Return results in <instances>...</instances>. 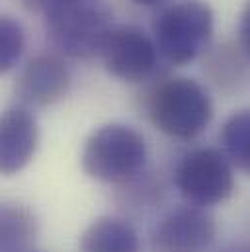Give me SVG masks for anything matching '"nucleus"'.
Instances as JSON below:
<instances>
[{"instance_id":"obj_1","label":"nucleus","mask_w":250,"mask_h":252,"mask_svg":"<svg viewBox=\"0 0 250 252\" xmlns=\"http://www.w3.org/2000/svg\"><path fill=\"white\" fill-rule=\"evenodd\" d=\"M114 12L104 0H61L45 12L49 41L70 59H92L114 30Z\"/></svg>"},{"instance_id":"obj_2","label":"nucleus","mask_w":250,"mask_h":252,"mask_svg":"<svg viewBox=\"0 0 250 252\" xmlns=\"http://www.w3.org/2000/svg\"><path fill=\"white\" fill-rule=\"evenodd\" d=\"M147 114L151 124L164 135L189 141L207 129L213 118V102L197 80L176 76L151 92Z\"/></svg>"},{"instance_id":"obj_3","label":"nucleus","mask_w":250,"mask_h":252,"mask_svg":"<svg viewBox=\"0 0 250 252\" xmlns=\"http://www.w3.org/2000/svg\"><path fill=\"white\" fill-rule=\"evenodd\" d=\"M147 162L145 137L124 124H108L94 129L80 153L82 170L106 184H125L135 178Z\"/></svg>"},{"instance_id":"obj_4","label":"nucleus","mask_w":250,"mask_h":252,"mask_svg":"<svg viewBox=\"0 0 250 252\" xmlns=\"http://www.w3.org/2000/svg\"><path fill=\"white\" fill-rule=\"evenodd\" d=\"M155 45L170 64L197 59L213 37V10L201 0H180L160 10L153 22Z\"/></svg>"},{"instance_id":"obj_5","label":"nucleus","mask_w":250,"mask_h":252,"mask_svg":"<svg viewBox=\"0 0 250 252\" xmlns=\"http://www.w3.org/2000/svg\"><path fill=\"white\" fill-rule=\"evenodd\" d=\"M174 184L189 205L211 207L223 203L235 191L233 164L217 149H193L176 164Z\"/></svg>"},{"instance_id":"obj_6","label":"nucleus","mask_w":250,"mask_h":252,"mask_svg":"<svg viewBox=\"0 0 250 252\" xmlns=\"http://www.w3.org/2000/svg\"><path fill=\"white\" fill-rule=\"evenodd\" d=\"M217 237L215 217L197 205H178L151 233V252H207Z\"/></svg>"},{"instance_id":"obj_7","label":"nucleus","mask_w":250,"mask_h":252,"mask_svg":"<svg viewBox=\"0 0 250 252\" xmlns=\"http://www.w3.org/2000/svg\"><path fill=\"white\" fill-rule=\"evenodd\" d=\"M158 49L137 26H114L104 47L102 61L106 70L124 82L147 80L156 68Z\"/></svg>"},{"instance_id":"obj_8","label":"nucleus","mask_w":250,"mask_h":252,"mask_svg":"<svg viewBox=\"0 0 250 252\" xmlns=\"http://www.w3.org/2000/svg\"><path fill=\"white\" fill-rule=\"evenodd\" d=\"M70 74L57 55H37L22 68L16 82V96L26 106L45 108L68 92Z\"/></svg>"},{"instance_id":"obj_9","label":"nucleus","mask_w":250,"mask_h":252,"mask_svg":"<svg viewBox=\"0 0 250 252\" xmlns=\"http://www.w3.org/2000/svg\"><path fill=\"white\" fill-rule=\"evenodd\" d=\"M39 143V129L26 106L8 108L0 120V168L12 176L24 170L33 158Z\"/></svg>"},{"instance_id":"obj_10","label":"nucleus","mask_w":250,"mask_h":252,"mask_svg":"<svg viewBox=\"0 0 250 252\" xmlns=\"http://www.w3.org/2000/svg\"><path fill=\"white\" fill-rule=\"evenodd\" d=\"M78 252H141V239L129 221L100 217L80 235Z\"/></svg>"},{"instance_id":"obj_11","label":"nucleus","mask_w":250,"mask_h":252,"mask_svg":"<svg viewBox=\"0 0 250 252\" xmlns=\"http://www.w3.org/2000/svg\"><path fill=\"white\" fill-rule=\"evenodd\" d=\"M37 223L31 209L24 203H4L0 211L2 252H31Z\"/></svg>"},{"instance_id":"obj_12","label":"nucleus","mask_w":250,"mask_h":252,"mask_svg":"<svg viewBox=\"0 0 250 252\" xmlns=\"http://www.w3.org/2000/svg\"><path fill=\"white\" fill-rule=\"evenodd\" d=\"M221 143L231 164L250 174V110H239L225 122Z\"/></svg>"},{"instance_id":"obj_13","label":"nucleus","mask_w":250,"mask_h":252,"mask_svg":"<svg viewBox=\"0 0 250 252\" xmlns=\"http://www.w3.org/2000/svg\"><path fill=\"white\" fill-rule=\"evenodd\" d=\"M26 47V37L20 22L10 16H2L0 20V68L8 72L14 68Z\"/></svg>"},{"instance_id":"obj_14","label":"nucleus","mask_w":250,"mask_h":252,"mask_svg":"<svg viewBox=\"0 0 250 252\" xmlns=\"http://www.w3.org/2000/svg\"><path fill=\"white\" fill-rule=\"evenodd\" d=\"M237 33H239V47L241 51L250 57V2L245 6L241 18H239V28H237Z\"/></svg>"},{"instance_id":"obj_15","label":"nucleus","mask_w":250,"mask_h":252,"mask_svg":"<svg viewBox=\"0 0 250 252\" xmlns=\"http://www.w3.org/2000/svg\"><path fill=\"white\" fill-rule=\"evenodd\" d=\"M24 2V6L28 8V10H31V12H47L53 4H57V2H61V0H22Z\"/></svg>"},{"instance_id":"obj_16","label":"nucleus","mask_w":250,"mask_h":252,"mask_svg":"<svg viewBox=\"0 0 250 252\" xmlns=\"http://www.w3.org/2000/svg\"><path fill=\"white\" fill-rule=\"evenodd\" d=\"M223 252H250V245H233Z\"/></svg>"},{"instance_id":"obj_17","label":"nucleus","mask_w":250,"mask_h":252,"mask_svg":"<svg viewBox=\"0 0 250 252\" xmlns=\"http://www.w3.org/2000/svg\"><path fill=\"white\" fill-rule=\"evenodd\" d=\"M137 6H156V4H162L164 0H133Z\"/></svg>"}]
</instances>
